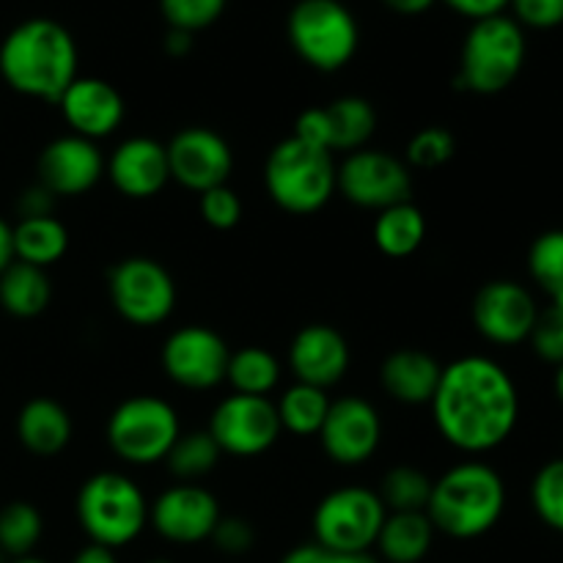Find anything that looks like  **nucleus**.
I'll return each instance as SVG.
<instances>
[{
    "label": "nucleus",
    "mask_w": 563,
    "mask_h": 563,
    "mask_svg": "<svg viewBox=\"0 0 563 563\" xmlns=\"http://www.w3.org/2000/svg\"><path fill=\"white\" fill-rule=\"evenodd\" d=\"M333 563H379L372 553H350V555H335Z\"/></svg>",
    "instance_id": "obj_49"
},
{
    "label": "nucleus",
    "mask_w": 563,
    "mask_h": 563,
    "mask_svg": "<svg viewBox=\"0 0 563 563\" xmlns=\"http://www.w3.org/2000/svg\"><path fill=\"white\" fill-rule=\"evenodd\" d=\"M517 22L548 31L563 22V0H511Z\"/></svg>",
    "instance_id": "obj_41"
},
{
    "label": "nucleus",
    "mask_w": 563,
    "mask_h": 563,
    "mask_svg": "<svg viewBox=\"0 0 563 563\" xmlns=\"http://www.w3.org/2000/svg\"><path fill=\"white\" fill-rule=\"evenodd\" d=\"M317 438L335 465L357 467L377 454L379 440H383V421L372 401L361 396H344L330 405Z\"/></svg>",
    "instance_id": "obj_16"
},
{
    "label": "nucleus",
    "mask_w": 563,
    "mask_h": 563,
    "mask_svg": "<svg viewBox=\"0 0 563 563\" xmlns=\"http://www.w3.org/2000/svg\"><path fill=\"white\" fill-rule=\"evenodd\" d=\"M11 240H14L16 262L33 264L38 269L53 267L55 262L69 251V231L58 218H20L11 225Z\"/></svg>",
    "instance_id": "obj_27"
},
{
    "label": "nucleus",
    "mask_w": 563,
    "mask_h": 563,
    "mask_svg": "<svg viewBox=\"0 0 563 563\" xmlns=\"http://www.w3.org/2000/svg\"><path fill=\"white\" fill-rule=\"evenodd\" d=\"M506 511V484L484 462H460L432 484L427 517L451 539H478L493 531Z\"/></svg>",
    "instance_id": "obj_3"
},
{
    "label": "nucleus",
    "mask_w": 563,
    "mask_h": 563,
    "mask_svg": "<svg viewBox=\"0 0 563 563\" xmlns=\"http://www.w3.org/2000/svg\"><path fill=\"white\" fill-rule=\"evenodd\" d=\"M531 504L539 520L563 533V460H553L537 473L531 484Z\"/></svg>",
    "instance_id": "obj_35"
},
{
    "label": "nucleus",
    "mask_w": 563,
    "mask_h": 563,
    "mask_svg": "<svg viewBox=\"0 0 563 563\" xmlns=\"http://www.w3.org/2000/svg\"><path fill=\"white\" fill-rule=\"evenodd\" d=\"M179 434V416L159 396H132L121 401L108 418L110 451L135 467L165 462Z\"/></svg>",
    "instance_id": "obj_7"
},
{
    "label": "nucleus",
    "mask_w": 563,
    "mask_h": 563,
    "mask_svg": "<svg viewBox=\"0 0 563 563\" xmlns=\"http://www.w3.org/2000/svg\"><path fill=\"white\" fill-rule=\"evenodd\" d=\"M528 341L542 361L553 363V366L563 363V308L548 306L544 311H539Z\"/></svg>",
    "instance_id": "obj_39"
},
{
    "label": "nucleus",
    "mask_w": 563,
    "mask_h": 563,
    "mask_svg": "<svg viewBox=\"0 0 563 563\" xmlns=\"http://www.w3.org/2000/svg\"><path fill=\"white\" fill-rule=\"evenodd\" d=\"M14 262V240H11V225L0 218V273Z\"/></svg>",
    "instance_id": "obj_47"
},
{
    "label": "nucleus",
    "mask_w": 563,
    "mask_h": 563,
    "mask_svg": "<svg viewBox=\"0 0 563 563\" xmlns=\"http://www.w3.org/2000/svg\"><path fill=\"white\" fill-rule=\"evenodd\" d=\"M522 64H526V33L520 22L506 14L487 16L467 33L456 82L465 91L493 97L517 80Z\"/></svg>",
    "instance_id": "obj_6"
},
{
    "label": "nucleus",
    "mask_w": 563,
    "mask_h": 563,
    "mask_svg": "<svg viewBox=\"0 0 563 563\" xmlns=\"http://www.w3.org/2000/svg\"><path fill=\"white\" fill-rule=\"evenodd\" d=\"M324 110V135H328V152H357L366 148L377 130V113L372 102L363 97H341L330 102Z\"/></svg>",
    "instance_id": "obj_26"
},
{
    "label": "nucleus",
    "mask_w": 563,
    "mask_h": 563,
    "mask_svg": "<svg viewBox=\"0 0 563 563\" xmlns=\"http://www.w3.org/2000/svg\"><path fill=\"white\" fill-rule=\"evenodd\" d=\"M333 152L302 143L300 137H286L269 152L264 165V187L273 203L291 214H313L335 192Z\"/></svg>",
    "instance_id": "obj_5"
},
{
    "label": "nucleus",
    "mask_w": 563,
    "mask_h": 563,
    "mask_svg": "<svg viewBox=\"0 0 563 563\" xmlns=\"http://www.w3.org/2000/svg\"><path fill=\"white\" fill-rule=\"evenodd\" d=\"M209 542L225 555H245L256 544V531L245 517H220Z\"/></svg>",
    "instance_id": "obj_40"
},
{
    "label": "nucleus",
    "mask_w": 563,
    "mask_h": 563,
    "mask_svg": "<svg viewBox=\"0 0 563 563\" xmlns=\"http://www.w3.org/2000/svg\"><path fill=\"white\" fill-rule=\"evenodd\" d=\"M432 3L434 0H385V5L399 11V14H423Z\"/></svg>",
    "instance_id": "obj_48"
},
{
    "label": "nucleus",
    "mask_w": 563,
    "mask_h": 563,
    "mask_svg": "<svg viewBox=\"0 0 563 563\" xmlns=\"http://www.w3.org/2000/svg\"><path fill=\"white\" fill-rule=\"evenodd\" d=\"M456 154V141L445 126H427L407 143V163L421 170H434Z\"/></svg>",
    "instance_id": "obj_36"
},
{
    "label": "nucleus",
    "mask_w": 563,
    "mask_h": 563,
    "mask_svg": "<svg viewBox=\"0 0 563 563\" xmlns=\"http://www.w3.org/2000/svg\"><path fill=\"white\" fill-rule=\"evenodd\" d=\"M440 438L462 454H487L511 438L520 421L515 379L493 357L467 355L443 366L432 396Z\"/></svg>",
    "instance_id": "obj_1"
},
{
    "label": "nucleus",
    "mask_w": 563,
    "mask_h": 563,
    "mask_svg": "<svg viewBox=\"0 0 563 563\" xmlns=\"http://www.w3.org/2000/svg\"><path fill=\"white\" fill-rule=\"evenodd\" d=\"M9 563H47V561L36 559V555H25V559H11Z\"/></svg>",
    "instance_id": "obj_51"
},
{
    "label": "nucleus",
    "mask_w": 563,
    "mask_h": 563,
    "mask_svg": "<svg viewBox=\"0 0 563 563\" xmlns=\"http://www.w3.org/2000/svg\"><path fill=\"white\" fill-rule=\"evenodd\" d=\"M330 405H333V399L328 396V390L313 388V385L306 383H295L280 394L275 410H278L284 432L297 434V438H311V434H319V429H322Z\"/></svg>",
    "instance_id": "obj_29"
},
{
    "label": "nucleus",
    "mask_w": 563,
    "mask_h": 563,
    "mask_svg": "<svg viewBox=\"0 0 563 563\" xmlns=\"http://www.w3.org/2000/svg\"><path fill=\"white\" fill-rule=\"evenodd\" d=\"M225 383L234 388V394L269 396L280 383L278 357L264 346H242L231 352Z\"/></svg>",
    "instance_id": "obj_30"
},
{
    "label": "nucleus",
    "mask_w": 563,
    "mask_h": 563,
    "mask_svg": "<svg viewBox=\"0 0 563 563\" xmlns=\"http://www.w3.org/2000/svg\"><path fill=\"white\" fill-rule=\"evenodd\" d=\"M335 555L330 550H324L322 544H300V548L289 550V553L280 559V563H333Z\"/></svg>",
    "instance_id": "obj_44"
},
{
    "label": "nucleus",
    "mask_w": 563,
    "mask_h": 563,
    "mask_svg": "<svg viewBox=\"0 0 563 563\" xmlns=\"http://www.w3.org/2000/svg\"><path fill=\"white\" fill-rule=\"evenodd\" d=\"M432 484V478L418 467L399 465L385 473L377 495L388 511H427Z\"/></svg>",
    "instance_id": "obj_33"
},
{
    "label": "nucleus",
    "mask_w": 563,
    "mask_h": 563,
    "mask_svg": "<svg viewBox=\"0 0 563 563\" xmlns=\"http://www.w3.org/2000/svg\"><path fill=\"white\" fill-rule=\"evenodd\" d=\"M58 104L71 135L88 137L93 143L113 135L126 115L124 97L115 91V86L99 77H77Z\"/></svg>",
    "instance_id": "obj_20"
},
{
    "label": "nucleus",
    "mask_w": 563,
    "mask_h": 563,
    "mask_svg": "<svg viewBox=\"0 0 563 563\" xmlns=\"http://www.w3.org/2000/svg\"><path fill=\"white\" fill-rule=\"evenodd\" d=\"M209 434L223 454L258 456L273 449L280 438V418L267 396L231 394L220 401L209 418Z\"/></svg>",
    "instance_id": "obj_12"
},
{
    "label": "nucleus",
    "mask_w": 563,
    "mask_h": 563,
    "mask_svg": "<svg viewBox=\"0 0 563 563\" xmlns=\"http://www.w3.org/2000/svg\"><path fill=\"white\" fill-rule=\"evenodd\" d=\"M165 152H168L170 179L198 196L225 185L234 170L231 146L209 126H185L170 137V143H165Z\"/></svg>",
    "instance_id": "obj_14"
},
{
    "label": "nucleus",
    "mask_w": 563,
    "mask_h": 563,
    "mask_svg": "<svg viewBox=\"0 0 563 563\" xmlns=\"http://www.w3.org/2000/svg\"><path fill=\"white\" fill-rule=\"evenodd\" d=\"M427 240V218L412 201L377 212L374 220V242L388 258H407Z\"/></svg>",
    "instance_id": "obj_28"
},
{
    "label": "nucleus",
    "mask_w": 563,
    "mask_h": 563,
    "mask_svg": "<svg viewBox=\"0 0 563 563\" xmlns=\"http://www.w3.org/2000/svg\"><path fill=\"white\" fill-rule=\"evenodd\" d=\"M539 306L531 291L517 280H489L473 300V324L498 346H517L531 339Z\"/></svg>",
    "instance_id": "obj_17"
},
{
    "label": "nucleus",
    "mask_w": 563,
    "mask_h": 563,
    "mask_svg": "<svg viewBox=\"0 0 563 563\" xmlns=\"http://www.w3.org/2000/svg\"><path fill=\"white\" fill-rule=\"evenodd\" d=\"M220 517L218 498L201 484H174L148 506V522L170 544L209 542Z\"/></svg>",
    "instance_id": "obj_15"
},
{
    "label": "nucleus",
    "mask_w": 563,
    "mask_h": 563,
    "mask_svg": "<svg viewBox=\"0 0 563 563\" xmlns=\"http://www.w3.org/2000/svg\"><path fill=\"white\" fill-rule=\"evenodd\" d=\"M434 533L427 511H388L374 548L388 563H421L432 550Z\"/></svg>",
    "instance_id": "obj_24"
},
{
    "label": "nucleus",
    "mask_w": 563,
    "mask_h": 563,
    "mask_svg": "<svg viewBox=\"0 0 563 563\" xmlns=\"http://www.w3.org/2000/svg\"><path fill=\"white\" fill-rule=\"evenodd\" d=\"M165 49H168L170 55H187L192 49V33L170 27L168 36H165Z\"/></svg>",
    "instance_id": "obj_46"
},
{
    "label": "nucleus",
    "mask_w": 563,
    "mask_h": 563,
    "mask_svg": "<svg viewBox=\"0 0 563 563\" xmlns=\"http://www.w3.org/2000/svg\"><path fill=\"white\" fill-rule=\"evenodd\" d=\"M443 366L423 350H396L379 368V383L401 405H429L438 390Z\"/></svg>",
    "instance_id": "obj_22"
},
{
    "label": "nucleus",
    "mask_w": 563,
    "mask_h": 563,
    "mask_svg": "<svg viewBox=\"0 0 563 563\" xmlns=\"http://www.w3.org/2000/svg\"><path fill=\"white\" fill-rule=\"evenodd\" d=\"M198 198H201L198 209H201V218L209 229L229 231L242 220V201L229 185L212 187V190L201 192Z\"/></svg>",
    "instance_id": "obj_38"
},
{
    "label": "nucleus",
    "mask_w": 563,
    "mask_h": 563,
    "mask_svg": "<svg viewBox=\"0 0 563 563\" xmlns=\"http://www.w3.org/2000/svg\"><path fill=\"white\" fill-rule=\"evenodd\" d=\"M53 300L47 269H38L25 262H11L0 273V308L16 319H33L47 311Z\"/></svg>",
    "instance_id": "obj_25"
},
{
    "label": "nucleus",
    "mask_w": 563,
    "mask_h": 563,
    "mask_svg": "<svg viewBox=\"0 0 563 563\" xmlns=\"http://www.w3.org/2000/svg\"><path fill=\"white\" fill-rule=\"evenodd\" d=\"M231 350L214 330L187 324L174 330L163 344V372L185 390H212L225 383Z\"/></svg>",
    "instance_id": "obj_13"
},
{
    "label": "nucleus",
    "mask_w": 563,
    "mask_h": 563,
    "mask_svg": "<svg viewBox=\"0 0 563 563\" xmlns=\"http://www.w3.org/2000/svg\"><path fill=\"white\" fill-rule=\"evenodd\" d=\"M350 344L344 333L330 324H308L291 339L289 368L297 383L313 388H333L350 372Z\"/></svg>",
    "instance_id": "obj_21"
},
{
    "label": "nucleus",
    "mask_w": 563,
    "mask_h": 563,
    "mask_svg": "<svg viewBox=\"0 0 563 563\" xmlns=\"http://www.w3.org/2000/svg\"><path fill=\"white\" fill-rule=\"evenodd\" d=\"M528 269L539 289L550 297V306L563 308V229L544 231L533 240Z\"/></svg>",
    "instance_id": "obj_34"
},
{
    "label": "nucleus",
    "mask_w": 563,
    "mask_h": 563,
    "mask_svg": "<svg viewBox=\"0 0 563 563\" xmlns=\"http://www.w3.org/2000/svg\"><path fill=\"white\" fill-rule=\"evenodd\" d=\"M77 522L93 544L119 550L135 542L148 526V500L130 476L93 473L75 500Z\"/></svg>",
    "instance_id": "obj_4"
},
{
    "label": "nucleus",
    "mask_w": 563,
    "mask_h": 563,
    "mask_svg": "<svg viewBox=\"0 0 563 563\" xmlns=\"http://www.w3.org/2000/svg\"><path fill=\"white\" fill-rule=\"evenodd\" d=\"M388 509L368 487H341L324 495L313 511V542L333 555L368 553L377 544Z\"/></svg>",
    "instance_id": "obj_9"
},
{
    "label": "nucleus",
    "mask_w": 563,
    "mask_h": 563,
    "mask_svg": "<svg viewBox=\"0 0 563 563\" xmlns=\"http://www.w3.org/2000/svg\"><path fill=\"white\" fill-rule=\"evenodd\" d=\"M220 456H223V451L214 443L209 429H198V432H181L176 438L174 449L165 456V465L179 482L196 484L198 478L209 476L218 467Z\"/></svg>",
    "instance_id": "obj_31"
},
{
    "label": "nucleus",
    "mask_w": 563,
    "mask_h": 563,
    "mask_svg": "<svg viewBox=\"0 0 563 563\" xmlns=\"http://www.w3.org/2000/svg\"><path fill=\"white\" fill-rule=\"evenodd\" d=\"M104 170H108V179L113 181L115 190L126 198H135V201L154 198L170 181L165 143L146 135L121 141L104 163Z\"/></svg>",
    "instance_id": "obj_19"
},
{
    "label": "nucleus",
    "mask_w": 563,
    "mask_h": 563,
    "mask_svg": "<svg viewBox=\"0 0 563 563\" xmlns=\"http://www.w3.org/2000/svg\"><path fill=\"white\" fill-rule=\"evenodd\" d=\"M445 3H449L454 11H460V14L471 16V20L478 22V20H487V16L504 14V9L511 3V0H445Z\"/></svg>",
    "instance_id": "obj_43"
},
{
    "label": "nucleus",
    "mask_w": 563,
    "mask_h": 563,
    "mask_svg": "<svg viewBox=\"0 0 563 563\" xmlns=\"http://www.w3.org/2000/svg\"><path fill=\"white\" fill-rule=\"evenodd\" d=\"M71 563H119V559H115V550L88 542L86 548L77 550Z\"/></svg>",
    "instance_id": "obj_45"
},
{
    "label": "nucleus",
    "mask_w": 563,
    "mask_h": 563,
    "mask_svg": "<svg viewBox=\"0 0 563 563\" xmlns=\"http://www.w3.org/2000/svg\"><path fill=\"white\" fill-rule=\"evenodd\" d=\"M146 563H174V561H168V559H152V561H146Z\"/></svg>",
    "instance_id": "obj_52"
},
{
    "label": "nucleus",
    "mask_w": 563,
    "mask_h": 563,
    "mask_svg": "<svg viewBox=\"0 0 563 563\" xmlns=\"http://www.w3.org/2000/svg\"><path fill=\"white\" fill-rule=\"evenodd\" d=\"M44 517L27 500H14V504L0 509V553L9 559H25L33 555L36 544L42 542Z\"/></svg>",
    "instance_id": "obj_32"
},
{
    "label": "nucleus",
    "mask_w": 563,
    "mask_h": 563,
    "mask_svg": "<svg viewBox=\"0 0 563 563\" xmlns=\"http://www.w3.org/2000/svg\"><path fill=\"white\" fill-rule=\"evenodd\" d=\"M357 22L339 0H300L289 14V42L317 71H339L357 49Z\"/></svg>",
    "instance_id": "obj_8"
},
{
    "label": "nucleus",
    "mask_w": 563,
    "mask_h": 563,
    "mask_svg": "<svg viewBox=\"0 0 563 563\" xmlns=\"http://www.w3.org/2000/svg\"><path fill=\"white\" fill-rule=\"evenodd\" d=\"M104 176V157L99 146L80 135H60L38 154V185L55 198H75L97 187Z\"/></svg>",
    "instance_id": "obj_18"
},
{
    "label": "nucleus",
    "mask_w": 563,
    "mask_h": 563,
    "mask_svg": "<svg viewBox=\"0 0 563 563\" xmlns=\"http://www.w3.org/2000/svg\"><path fill=\"white\" fill-rule=\"evenodd\" d=\"M0 75L16 93L55 102L77 80V44L60 22L25 20L0 44Z\"/></svg>",
    "instance_id": "obj_2"
},
{
    "label": "nucleus",
    "mask_w": 563,
    "mask_h": 563,
    "mask_svg": "<svg viewBox=\"0 0 563 563\" xmlns=\"http://www.w3.org/2000/svg\"><path fill=\"white\" fill-rule=\"evenodd\" d=\"M53 207H55V196L47 190V187L38 185V181L33 187H27V190L20 196V203H16L20 218H47V214H53Z\"/></svg>",
    "instance_id": "obj_42"
},
{
    "label": "nucleus",
    "mask_w": 563,
    "mask_h": 563,
    "mask_svg": "<svg viewBox=\"0 0 563 563\" xmlns=\"http://www.w3.org/2000/svg\"><path fill=\"white\" fill-rule=\"evenodd\" d=\"M165 22L176 31L196 33L212 25L225 9V0H159Z\"/></svg>",
    "instance_id": "obj_37"
},
{
    "label": "nucleus",
    "mask_w": 563,
    "mask_h": 563,
    "mask_svg": "<svg viewBox=\"0 0 563 563\" xmlns=\"http://www.w3.org/2000/svg\"><path fill=\"white\" fill-rule=\"evenodd\" d=\"M335 190L361 209H383L412 201L410 165L379 148H357L335 168Z\"/></svg>",
    "instance_id": "obj_11"
},
{
    "label": "nucleus",
    "mask_w": 563,
    "mask_h": 563,
    "mask_svg": "<svg viewBox=\"0 0 563 563\" xmlns=\"http://www.w3.org/2000/svg\"><path fill=\"white\" fill-rule=\"evenodd\" d=\"M553 385H555V396H559V401L563 405V363H559V368H555Z\"/></svg>",
    "instance_id": "obj_50"
},
{
    "label": "nucleus",
    "mask_w": 563,
    "mask_h": 563,
    "mask_svg": "<svg viewBox=\"0 0 563 563\" xmlns=\"http://www.w3.org/2000/svg\"><path fill=\"white\" fill-rule=\"evenodd\" d=\"M108 295L115 313L135 328L163 324L176 308V284L168 269L148 256H130L110 269Z\"/></svg>",
    "instance_id": "obj_10"
},
{
    "label": "nucleus",
    "mask_w": 563,
    "mask_h": 563,
    "mask_svg": "<svg viewBox=\"0 0 563 563\" xmlns=\"http://www.w3.org/2000/svg\"><path fill=\"white\" fill-rule=\"evenodd\" d=\"M16 438L33 456H55L69 445L71 418L55 399H31L16 416Z\"/></svg>",
    "instance_id": "obj_23"
}]
</instances>
